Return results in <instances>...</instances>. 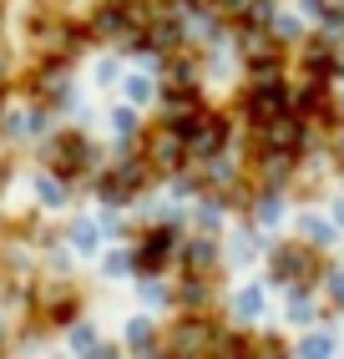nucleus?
<instances>
[{
    "label": "nucleus",
    "mask_w": 344,
    "mask_h": 359,
    "mask_svg": "<svg viewBox=\"0 0 344 359\" xmlns=\"http://www.w3.org/2000/svg\"><path fill=\"white\" fill-rule=\"evenodd\" d=\"M142 177H147V162H127L121 172H112V177L102 182V198H107V203H127V198L137 193Z\"/></svg>",
    "instance_id": "4"
},
{
    "label": "nucleus",
    "mask_w": 344,
    "mask_h": 359,
    "mask_svg": "<svg viewBox=\"0 0 344 359\" xmlns=\"http://www.w3.org/2000/svg\"><path fill=\"white\" fill-rule=\"evenodd\" d=\"M183 132H187V152H198V157H213L218 147H223V122L208 116V111H198Z\"/></svg>",
    "instance_id": "2"
},
{
    "label": "nucleus",
    "mask_w": 344,
    "mask_h": 359,
    "mask_svg": "<svg viewBox=\"0 0 344 359\" xmlns=\"http://www.w3.org/2000/svg\"><path fill=\"white\" fill-rule=\"evenodd\" d=\"M167 248H172V233H167V228L152 233V238L142 243V253H137V269H142V273H157V269H162V258H167Z\"/></svg>",
    "instance_id": "7"
},
{
    "label": "nucleus",
    "mask_w": 344,
    "mask_h": 359,
    "mask_svg": "<svg viewBox=\"0 0 344 359\" xmlns=\"http://www.w3.org/2000/svg\"><path fill=\"white\" fill-rule=\"evenodd\" d=\"M249 116L263 127V122H274V116H284V91L279 86H258L249 91Z\"/></svg>",
    "instance_id": "6"
},
{
    "label": "nucleus",
    "mask_w": 344,
    "mask_h": 359,
    "mask_svg": "<svg viewBox=\"0 0 344 359\" xmlns=\"http://www.w3.org/2000/svg\"><path fill=\"white\" fill-rule=\"evenodd\" d=\"M91 162V142L86 137H56V147H51V167L56 172H81V167Z\"/></svg>",
    "instance_id": "3"
},
{
    "label": "nucleus",
    "mask_w": 344,
    "mask_h": 359,
    "mask_svg": "<svg viewBox=\"0 0 344 359\" xmlns=\"http://www.w3.org/2000/svg\"><path fill=\"white\" fill-rule=\"evenodd\" d=\"M213 6H218V11H228V6H238V0H213Z\"/></svg>",
    "instance_id": "13"
},
{
    "label": "nucleus",
    "mask_w": 344,
    "mask_h": 359,
    "mask_svg": "<svg viewBox=\"0 0 344 359\" xmlns=\"http://www.w3.org/2000/svg\"><path fill=\"white\" fill-rule=\"evenodd\" d=\"M132 344H137V349H152V334H147L142 324H132Z\"/></svg>",
    "instance_id": "11"
},
{
    "label": "nucleus",
    "mask_w": 344,
    "mask_h": 359,
    "mask_svg": "<svg viewBox=\"0 0 344 359\" xmlns=\"http://www.w3.org/2000/svg\"><path fill=\"white\" fill-rule=\"evenodd\" d=\"M319 6H324L329 15H344V0H319Z\"/></svg>",
    "instance_id": "12"
},
{
    "label": "nucleus",
    "mask_w": 344,
    "mask_h": 359,
    "mask_svg": "<svg viewBox=\"0 0 344 359\" xmlns=\"http://www.w3.org/2000/svg\"><path fill=\"white\" fill-rule=\"evenodd\" d=\"M132 26H137V11H121V6H107V11H96V20H91V31L96 36H132Z\"/></svg>",
    "instance_id": "5"
},
{
    "label": "nucleus",
    "mask_w": 344,
    "mask_h": 359,
    "mask_svg": "<svg viewBox=\"0 0 344 359\" xmlns=\"http://www.w3.org/2000/svg\"><path fill=\"white\" fill-rule=\"evenodd\" d=\"M183 152H187V137L178 127H162L152 142H147V162H152L157 172H172V167L183 162Z\"/></svg>",
    "instance_id": "1"
},
{
    "label": "nucleus",
    "mask_w": 344,
    "mask_h": 359,
    "mask_svg": "<svg viewBox=\"0 0 344 359\" xmlns=\"http://www.w3.org/2000/svg\"><path fill=\"white\" fill-rule=\"evenodd\" d=\"M274 273H279V278H304V273H314V258H309L304 248H284L279 263H274Z\"/></svg>",
    "instance_id": "9"
},
{
    "label": "nucleus",
    "mask_w": 344,
    "mask_h": 359,
    "mask_svg": "<svg viewBox=\"0 0 344 359\" xmlns=\"http://www.w3.org/2000/svg\"><path fill=\"white\" fill-rule=\"evenodd\" d=\"M187 269H192V273H208V269H213V248L198 243V248H192V263H187Z\"/></svg>",
    "instance_id": "10"
},
{
    "label": "nucleus",
    "mask_w": 344,
    "mask_h": 359,
    "mask_svg": "<svg viewBox=\"0 0 344 359\" xmlns=\"http://www.w3.org/2000/svg\"><path fill=\"white\" fill-rule=\"evenodd\" d=\"M208 339H213V329H208V324H183L178 334H172V349H178V354H203Z\"/></svg>",
    "instance_id": "8"
}]
</instances>
